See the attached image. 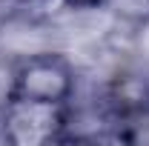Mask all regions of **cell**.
<instances>
[{"label":"cell","mask_w":149,"mask_h":146,"mask_svg":"<svg viewBox=\"0 0 149 146\" xmlns=\"http://www.w3.org/2000/svg\"><path fill=\"white\" fill-rule=\"evenodd\" d=\"M69 120V103L6 95V106L0 115V138L12 146L60 143L66 140Z\"/></svg>","instance_id":"obj_1"},{"label":"cell","mask_w":149,"mask_h":146,"mask_svg":"<svg viewBox=\"0 0 149 146\" xmlns=\"http://www.w3.org/2000/svg\"><path fill=\"white\" fill-rule=\"evenodd\" d=\"M9 95L69 103L74 95V69L63 55H52V52L26 57L12 74Z\"/></svg>","instance_id":"obj_2"},{"label":"cell","mask_w":149,"mask_h":146,"mask_svg":"<svg viewBox=\"0 0 149 146\" xmlns=\"http://www.w3.org/2000/svg\"><path fill=\"white\" fill-rule=\"evenodd\" d=\"M100 112L109 120L106 126L126 129L149 117V74L120 72L109 77L100 89Z\"/></svg>","instance_id":"obj_3"},{"label":"cell","mask_w":149,"mask_h":146,"mask_svg":"<svg viewBox=\"0 0 149 146\" xmlns=\"http://www.w3.org/2000/svg\"><path fill=\"white\" fill-rule=\"evenodd\" d=\"M63 3L72 9H92V6H100L103 0H63Z\"/></svg>","instance_id":"obj_4"},{"label":"cell","mask_w":149,"mask_h":146,"mask_svg":"<svg viewBox=\"0 0 149 146\" xmlns=\"http://www.w3.org/2000/svg\"><path fill=\"white\" fill-rule=\"evenodd\" d=\"M23 3H32V0H23Z\"/></svg>","instance_id":"obj_5"}]
</instances>
